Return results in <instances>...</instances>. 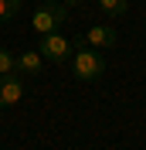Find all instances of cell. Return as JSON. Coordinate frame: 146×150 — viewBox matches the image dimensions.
Segmentation results:
<instances>
[{"label":"cell","instance_id":"obj_6","mask_svg":"<svg viewBox=\"0 0 146 150\" xmlns=\"http://www.w3.org/2000/svg\"><path fill=\"white\" fill-rule=\"evenodd\" d=\"M41 68H44L41 51H20V55L14 58V72L17 75H41Z\"/></svg>","mask_w":146,"mask_h":150},{"label":"cell","instance_id":"obj_10","mask_svg":"<svg viewBox=\"0 0 146 150\" xmlns=\"http://www.w3.org/2000/svg\"><path fill=\"white\" fill-rule=\"evenodd\" d=\"M65 4H75V0H65Z\"/></svg>","mask_w":146,"mask_h":150},{"label":"cell","instance_id":"obj_1","mask_svg":"<svg viewBox=\"0 0 146 150\" xmlns=\"http://www.w3.org/2000/svg\"><path fill=\"white\" fill-rule=\"evenodd\" d=\"M68 24V7H65V0H44V4H37V10L31 14V28L37 34H51V31H65Z\"/></svg>","mask_w":146,"mask_h":150},{"label":"cell","instance_id":"obj_3","mask_svg":"<svg viewBox=\"0 0 146 150\" xmlns=\"http://www.w3.org/2000/svg\"><path fill=\"white\" fill-rule=\"evenodd\" d=\"M37 51H41V58H44V62H61V65H65V62H72L75 45L61 34V31H51V34H41Z\"/></svg>","mask_w":146,"mask_h":150},{"label":"cell","instance_id":"obj_2","mask_svg":"<svg viewBox=\"0 0 146 150\" xmlns=\"http://www.w3.org/2000/svg\"><path fill=\"white\" fill-rule=\"evenodd\" d=\"M72 75L78 79V82H99L102 75H105V58L95 51V48H75L72 51Z\"/></svg>","mask_w":146,"mask_h":150},{"label":"cell","instance_id":"obj_7","mask_svg":"<svg viewBox=\"0 0 146 150\" xmlns=\"http://www.w3.org/2000/svg\"><path fill=\"white\" fill-rule=\"evenodd\" d=\"M95 7L102 10V14H105V17H126L129 14V0H95Z\"/></svg>","mask_w":146,"mask_h":150},{"label":"cell","instance_id":"obj_5","mask_svg":"<svg viewBox=\"0 0 146 150\" xmlns=\"http://www.w3.org/2000/svg\"><path fill=\"white\" fill-rule=\"evenodd\" d=\"M27 92V85H24V75L10 72V75H0V109H7V106L20 103Z\"/></svg>","mask_w":146,"mask_h":150},{"label":"cell","instance_id":"obj_4","mask_svg":"<svg viewBox=\"0 0 146 150\" xmlns=\"http://www.w3.org/2000/svg\"><path fill=\"white\" fill-rule=\"evenodd\" d=\"M75 48H95V51H109V48H116L119 45V31L112 28V24H92L88 31H85L78 41H72Z\"/></svg>","mask_w":146,"mask_h":150},{"label":"cell","instance_id":"obj_8","mask_svg":"<svg viewBox=\"0 0 146 150\" xmlns=\"http://www.w3.org/2000/svg\"><path fill=\"white\" fill-rule=\"evenodd\" d=\"M20 10H24V0H0V28L20 17Z\"/></svg>","mask_w":146,"mask_h":150},{"label":"cell","instance_id":"obj_9","mask_svg":"<svg viewBox=\"0 0 146 150\" xmlns=\"http://www.w3.org/2000/svg\"><path fill=\"white\" fill-rule=\"evenodd\" d=\"M10 72H14V55L7 48H0V75H10Z\"/></svg>","mask_w":146,"mask_h":150}]
</instances>
